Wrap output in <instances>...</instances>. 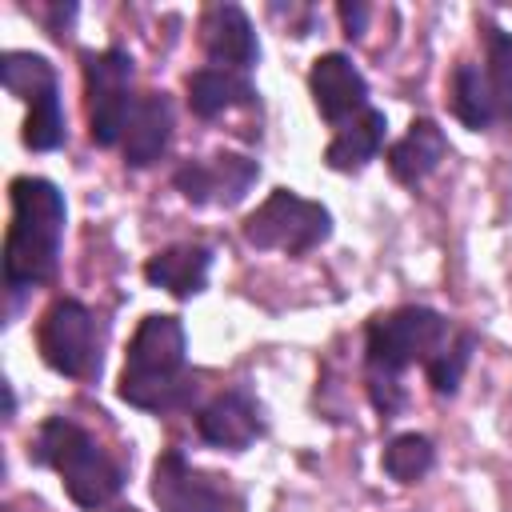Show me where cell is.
<instances>
[{"mask_svg": "<svg viewBox=\"0 0 512 512\" xmlns=\"http://www.w3.org/2000/svg\"><path fill=\"white\" fill-rule=\"evenodd\" d=\"M256 180V164L244 156H212V160H192L176 172V188L192 204H236L248 184Z\"/></svg>", "mask_w": 512, "mask_h": 512, "instance_id": "10", "label": "cell"}, {"mask_svg": "<svg viewBox=\"0 0 512 512\" xmlns=\"http://www.w3.org/2000/svg\"><path fill=\"white\" fill-rule=\"evenodd\" d=\"M152 500L160 504V512H228L232 504L228 488L216 476L196 472L180 452H164L156 460Z\"/></svg>", "mask_w": 512, "mask_h": 512, "instance_id": "8", "label": "cell"}, {"mask_svg": "<svg viewBox=\"0 0 512 512\" xmlns=\"http://www.w3.org/2000/svg\"><path fill=\"white\" fill-rule=\"evenodd\" d=\"M448 344V320L432 308H396L368 324V364L372 372L396 376L416 360H432Z\"/></svg>", "mask_w": 512, "mask_h": 512, "instance_id": "5", "label": "cell"}, {"mask_svg": "<svg viewBox=\"0 0 512 512\" xmlns=\"http://www.w3.org/2000/svg\"><path fill=\"white\" fill-rule=\"evenodd\" d=\"M192 384L184 380V324L176 316H144L124 360L120 396L136 408H176Z\"/></svg>", "mask_w": 512, "mask_h": 512, "instance_id": "2", "label": "cell"}, {"mask_svg": "<svg viewBox=\"0 0 512 512\" xmlns=\"http://www.w3.org/2000/svg\"><path fill=\"white\" fill-rule=\"evenodd\" d=\"M64 140V112H60V96L48 92L32 104L28 120H24V144L36 148V152H48Z\"/></svg>", "mask_w": 512, "mask_h": 512, "instance_id": "22", "label": "cell"}, {"mask_svg": "<svg viewBox=\"0 0 512 512\" xmlns=\"http://www.w3.org/2000/svg\"><path fill=\"white\" fill-rule=\"evenodd\" d=\"M208 264H212L208 248L180 244V248H164V252H156V256L144 264V276H148L156 288L172 292V296H192V292L204 288V280H208Z\"/></svg>", "mask_w": 512, "mask_h": 512, "instance_id": "15", "label": "cell"}, {"mask_svg": "<svg viewBox=\"0 0 512 512\" xmlns=\"http://www.w3.org/2000/svg\"><path fill=\"white\" fill-rule=\"evenodd\" d=\"M372 400H376V408H384V416L388 412H396L400 408V388H396V376H384V372H372Z\"/></svg>", "mask_w": 512, "mask_h": 512, "instance_id": "24", "label": "cell"}, {"mask_svg": "<svg viewBox=\"0 0 512 512\" xmlns=\"http://www.w3.org/2000/svg\"><path fill=\"white\" fill-rule=\"evenodd\" d=\"M132 56L120 48L108 52H88L84 56V88H88V128L100 148H112L124 140L128 116H132Z\"/></svg>", "mask_w": 512, "mask_h": 512, "instance_id": "6", "label": "cell"}, {"mask_svg": "<svg viewBox=\"0 0 512 512\" xmlns=\"http://www.w3.org/2000/svg\"><path fill=\"white\" fill-rule=\"evenodd\" d=\"M488 84H492V100H496V116L512 120V36L488 28Z\"/></svg>", "mask_w": 512, "mask_h": 512, "instance_id": "21", "label": "cell"}, {"mask_svg": "<svg viewBox=\"0 0 512 512\" xmlns=\"http://www.w3.org/2000/svg\"><path fill=\"white\" fill-rule=\"evenodd\" d=\"M472 348H476V336L472 332H460L452 344H444L432 360H428V380L436 392H456L468 360H472Z\"/></svg>", "mask_w": 512, "mask_h": 512, "instance_id": "23", "label": "cell"}, {"mask_svg": "<svg viewBox=\"0 0 512 512\" xmlns=\"http://www.w3.org/2000/svg\"><path fill=\"white\" fill-rule=\"evenodd\" d=\"M40 356L60 376L84 380L100 368L96 356V324L80 300H56L40 320Z\"/></svg>", "mask_w": 512, "mask_h": 512, "instance_id": "7", "label": "cell"}, {"mask_svg": "<svg viewBox=\"0 0 512 512\" xmlns=\"http://www.w3.org/2000/svg\"><path fill=\"white\" fill-rule=\"evenodd\" d=\"M340 20H344L348 36H360L364 32V20H368V8L364 4H340Z\"/></svg>", "mask_w": 512, "mask_h": 512, "instance_id": "25", "label": "cell"}, {"mask_svg": "<svg viewBox=\"0 0 512 512\" xmlns=\"http://www.w3.org/2000/svg\"><path fill=\"white\" fill-rule=\"evenodd\" d=\"M448 140L432 120H416L392 148H388V168L400 184H420L428 172H436V164L444 160Z\"/></svg>", "mask_w": 512, "mask_h": 512, "instance_id": "14", "label": "cell"}, {"mask_svg": "<svg viewBox=\"0 0 512 512\" xmlns=\"http://www.w3.org/2000/svg\"><path fill=\"white\" fill-rule=\"evenodd\" d=\"M200 44L208 52L212 64L224 68H248L256 60V32L248 24V16L236 4H212L200 20Z\"/></svg>", "mask_w": 512, "mask_h": 512, "instance_id": "11", "label": "cell"}, {"mask_svg": "<svg viewBox=\"0 0 512 512\" xmlns=\"http://www.w3.org/2000/svg\"><path fill=\"white\" fill-rule=\"evenodd\" d=\"M452 112L468 124V128H488L496 120V100H492V84L488 72L480 64H460L452 76Z\"/></svg>", "mask_w": 512, "mask_h": 512, "instance_id": "18", "label": "cell"}, {"mask_svg": "<svg viewBox=\"0 0 512 512\" xmlns=\"http://www.w3.org/2000/svg\"><path fill=\"white\" fill-rule=\"evenodd\" d=\"M308 88H312V100H316L320 116L332 120V124H340V120H348L356 112H368L364 108L368 104V84L356 72V64L348 56H340V52H328V56H320L312 64Z\"/></svg>", "mask_w": 512, "mask_h": 512, "instance_id": "9", "label": "cell"}, {"mask_svg": "<svg viewBox=\"0 0 512 512\" xmlns=\"http://www.w3.org/2000/svg\"><path fill=\"white\" fill-rule=\"evenodd\" d=\"M196 428L216 448H248L260 432V412L244 392H224L196 416Z\"/></svg>", "mask_w": 512, "mask_h": 512, "instance_id": "13", "label": "cell"}, {"mask_svg": "<svg viewBox=\"0 0 512 512\" xmlns=\"http://www.w3.org/2000/svg\"><path fill=\"white\" fill-rule=\"evenodd\" d=\"M332 232V216L324 204L304 200L288 188H276L256 212H248L244 220V240L252 248L264 252H288V256H304L312 252L320 240H328Z\"/></svg>", "mask_w": 512, "mask_h": 512, "instance_id": "4", "label": "cell"}, {"mask_svg": "<svg viewBox=\"0 0 512 512\" xmlns=\"http://www.w3.org/2000/svg\"><path fill=\"white\" fill-rule=\"evenodd\" d=\"M64 236V196L52 180H12V228L4 240V280L12 288L44 284L56 272Z\"/></svg>", "mask_w": 512, "mask_h": 512, "instance_id": "1", "label": "cell"}, {"mask_svg": "<svg viewBox=\"0 0 512 512\" xmlns=\"http://www.w3.org/2000/svg\"><path fill=\"white\" fill-rule=\"evenodd\" d=\"M168 136H172V104H168V96H160V92L140 96L132 104L128 128H124V160L132 168H148L168 148Z\"/></svg>", "mask_w": 512, "mask_h": 512, "instance_id": "12", "label": "cell"}, {"mask_svg": "<svg viewBox=\"0 0 512 512\" xmlns=\"http://www.w3.org/2000/svg\"><path fill=\"white\" fill-rule=\"evenodd\" d=\"M432 460H436L432 440L420 436V432H404V436H396V440L384 448V472H388L392 480H400V484L420 480V476L432 468Z\"/></svg>", "mask_w": 512, "mask_h": 512, "instance_id": "20", "label": "cell"}, {"mask_svg": "<svg viewBox=\"0 0 512 512\" xmlns=\"http://www.w3.org/2000/svg\"><path fill=\"white\" fill-rule=\"evenodd\" d=\"M252 100V84L232 68H200L188 76V104L196 116H220Z\"/></svg>", "mask_w": 512, "mask_h": 512, "instance_id": "17", "label": "cell"}, {"mask_svg": "<svg viewBox=\"0 0 512 512\" xmlns=\"http://www.w3.org/2000/svg\"><path fill=\"white\" fill-rule=\"evenodd\" d=\"M36 460L56 468L68 496L80 508H100L108 504L120 484H124V468L96 444V436H88L80 424L56 416L36 432Z\"/></svg>", "mask_w": 512, "mask_h": 512, "instance_id": "3", "label": "cell"}, {"mask_svg": "<svg viewBox=\"0 0 512 512\" xmlns=\"http://www.w3.org/2000/svg\"><path fill=\"white\" fill-rule=\"evenodd\" d=\"M0 80H4V88H8L12 96H20V100H28V104H36L40 96L56 92V72H52V64H48L44 56H32V52H4V60H0Z\"/></svg>", "mask_w": 512, "mask_h": 512, "instance_id": "19", "label": "cell"}, {"mask_svg": "<svg viewBox=\"0 0 512 512\" xmlns=\"http://www.w3.org/2000/svg\"><path fill=\"white\" fill-rule=\"evenodd\" d=\"M384 128H388V124H384V112H376V108L360 112L352 124H344V128L332 136V144H328V152H324L328 168H336V172H356V168H364V164L380 152Z\"/></svg>", "mask_w": 512, "mask_h": 512, "instance_id": "16", "label": "cell"}, {"mask_svg": "<svg viewBox=\"0 0 512 512\" xmlns=\"http://www.w3.org/2000/svg\"><path fill=\"white\" fill-rule=\"evenodd\" d=\"M116 512H136V508H116Z\"/></svg>", "mask_w": 512, "mask_h": 512, "instance_id": "26", "label": "cell"}]
</instances>
